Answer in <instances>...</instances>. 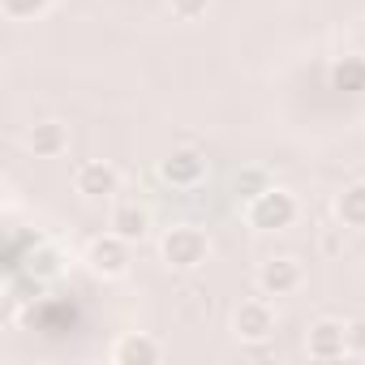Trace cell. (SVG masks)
<instances>
[{
    "label": "cell",
    "instance_id": "obj_12",
    "mask_svg": "<svg viewBox=\"0 0 365 365\" xmlns=\"http://www.w3.org/2000/svg\"><path fill=\"white\" fill-rule=\"evenodd\" d=\"M335 215H339V224H344V228L365 232V180L348 185V190L335 198Z\"/></svg>",
    "mask_w": 365,
    "mask_h": 365
},
{
    "label": "cell",
    "instance_id": "obj_11",
    "mask_svg": "<svg viewBox=\"0 0 365 365\" xmlns=\"http://www.w3.org/2000/svg\"><path fill=\"white\" fill-rule=\"evenodd\" d=\"M163 356V348H159V339H150V335H120L116 339V348H112V361L116 365H155Z\"/></svg>",
    "mask_w": 365,
    "mask_h": 365
},
{
    "label": "cell",
    "instance_id": "obj_4",
    "mask_svg": "<svg viewBox=\"0 0 365 365\" xmlns=\"http://www.w3.org/2000/svg\"><path fill=\"white\" fill-rule=\"evenodd\" d=\"M305 352H309V361H322V365L344 361L348 356V322H335V318L314 322L305 335Z\"/></svg>",
    "mask_w": 365,
    "mask_h": 365
},
{
    "label": "cell",
    "instance_id": "obj_16",
    "mask_svg": "<svg viewBox=\"0 0 365 365\" xmlns=\"http://www.w3.org/2000/svg\"><path fill=\"white\" fill-rule=\"evenodd\" d=\"M262 190H271V180H267V172L262 168H250V172H241V180H237V194L250 202V198H258Z\"/></svg>",
    "mask_w": 365,
    "mask_h": 365
},
{
    "label": "cell",
    "instance_id": "obj_18",
    "mask_svg": "<svg viewBox=\"0 0 365 365\" xmlns=\"http://www.w3.org/2000/svg\"><path fill=\"white\" fill-rule=\"evenodd\" d=\"M348 356H365V318L348 322Z\"/></svg>",
    "mask_w": 365,
    "mask_h": 365
},
{
    "label": "cell",
    "instance_id": "obj_1",
    "mask_svg": "<svg viewBox=\"0 0 365 365\" xmlns=\"http://www.w3.org/2000/svg\"><path fill=\"white\" fill-rule=\"evenodd\" d=\"M297 215H301V202L279 185H271V190H262L258 198L245 202V224L254 232H284V228L297 224Z\"/></svg>",
    "mask_w": 365,
    "mask_h": 365
},
{
    "label": "cell",
    "instance_id": "obj_8",
    "mask_svg": "<svg viewBox=\"0 0 365 365\" xmlns=\"http://www.w3.org/2000/svg\"><path fill=\"white\" fill-rule=\"evenodd\" d=\"M202 176H207V159H202L198 150H172V155L159 163V180H168V185H176V190L202 185Z\"/></svg>",
    "mask_w": 365,
    "mask_h": 365
},
{
    "label": "cell",
    "instance_id": "obj_3",
    "mask_svg": "<svg viewBox=\"0 0 365 365\" xmlns=\"http://www.w3.org/2000/svg\"><path fill=\"white\" fill-rule=\"evenodd\" d=\"M86 267H91V275H99V279H120V275L129 271V241H120L116 232L95 237V241L86 245Z\"/></svg>",
    "mask_w": 365,
    "mask_h": 365
},
{
    "label": "cell",
    "instance_id": "obj_5",
    "mask_svg": "<svg viewBox=\"0 0 365 365\" xmlns=\"http://www.w3.org/2000/svg\"><path fill=\"white\" fill-rule=\"evenodd\" d=\"M232 327H237V335L250 339V344L271 339V335H275V309H271V301H267V297H250V301H241L237 314H232Z\"/></svg>",
    "mask_w": 365,
    "mask_h": 365
},
{
    "label": "cell",
    "instance_id": "obj_15",
    "mask_svg": "<svg viewBox=\"0 0 365 365\" xmlns=\"http://www.w3.org/2000/svg\"><path fill=\"white\" fill-rule=\"evenodd\" d=\"M52 9V0H0V14L9 22H35Z\"/></svg>",
    "mask_w": 365,
    "mask_h": 365
},
{
    "label": "cell",
    "instance_id": "obj_2",
    "mask_svg": "<svg viewBox=\"0 0 365 365\" xmlns=\"http://www.w3.org/2000/svg\"><path fill=\"white\" fill-rule=\"evenodd\" d=\"M159 254H163V262H168L172 271H198V267L211 258V241H207V232L194 228V224H176V228H168V232L159 237Z\"/></svg>",
    "mask_w": 365,
    "mask_h": 365
},
{
    "label": "cell",
    "instance_id": "obj_9",
    "mask_svg": "<svg viewBox=\"0 0 365 365\" xmlns=\"http://www.w3.org/2000/svg\"><path fill=\"white\" fill-rule=\"evenodd\" d=\"M26 146L35 150V159H61L69 150V125L65 120H39L26 133Z\"/></svg>",
    "mask_w": 365,
    "mask_h": 365
},
{
    "label": "cell",
    "instance_id": "obj_17",
    "mask_svg": "<svg viewBox=\"0 0 365 365\" xmlns=\"http://www.w3.org/2000/svg\"><path fill=\"white\" fill-rule=\"evenodd\" d=\"M168 5H172L176 22H194V18H202L211 9V0H168Z\"/></svg>",
    "mask_w": 365,
    "mask_h": 365
},
{
    "label": "cell",
    "instance_id": "obj_10",
    "mask_svg": "<svg viewBox=\"0 0 365 365\" xmlns=\"http://www.w3.org/2000/svg\"><path fill=\"white\" fill-rule=\"evenodd\" d=\"M108 232H116L120 241L138 245V241H146V232H150V215H146L138 202H116L112 215H108Z\"/></svg>",
    "mask_w": 365,
    "mask_h": 365
},
{
    "label": "cell",
    "instance_id": "obj_14",
    "mask_svg": "<svg viewBox=\"0 0 365 365\" xmlns=\"http://www.w3.org/2000/svg\"><path fill=\"white\" fill-rule=\"evenodd\" d=\"M56 271H61V250L48 245V241L39 237L35 250H31V267H26V275H31V279H52Z\"/></svg>",
    "mask_w": 365,
    "mask_h": 365
},
{
    "label": "cell",
    "instance_id": "obj_13",
    "mask_svg": "<svg viewBox=\"0 0 365 365\" xmlns=\"http://www.w3.org/2000/svg\"><path fill=\"white\" fill-rule=\"evenodd\" d=\"M331 86L344 95H361L365 91V56H339L331 65Z\"/></svg>",
    "mask_w": 365,
    "mask_h": 365
},
{
    "label": "cell",
    "instance_id": "obj_6",
    "mask_svg": "<svg viewBox=\"0 0 365 365\" xmlns=\"http://www.w3.org/2000/svg\"><path fill=\"white\" fill-rule=\"evenodd\" d=\"M305 284V271L297 258H267L258 267V288L262 297H292L297 288Z\"/></svg>",
    "mask_w": 365,
    "mask_h": 365
},
{
    "label": "cell",
    "instance_id": "obj_7",
    "mask_svg": "<svg viewBox=\"0 0 365 365\" xmlns=\"http://www.w3.org/2000/svg\"><path fill=\"white\" fill-rule=\"evenodd\" d=\"M73 190L82 194V198H112L116 190H120V172L112 168V163H103V159H86V163H78V172H73Z\"/></svg>",
    "mask_w": 365,
    "mask_h": 365
}]
</instances>
